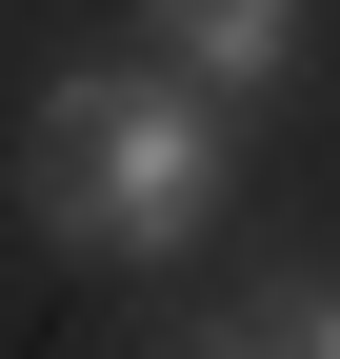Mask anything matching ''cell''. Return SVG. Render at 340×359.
I'll list each match as a JSON object with an SVG mask.
<instances>
[{"instance_id":"cell-1","label":"cell","mask_w":340,"mask_h":359,"mask_svg":"<svg viewBox=\"0 0 340 359\" xmlns=\"http://www.w3.org/2000/svg\"><path fill=\"white\" fill-rule=\"evenodd\" d=\"M40 200V240H100V259H160V240H200V200H221V100L200 80H120V120L80 140L60 180H20Z\"/></svg>"},{"instance_id":"cell-2","label":"cell","mask_w":340,"mask_h":359,"mask_svg":"<svg viewBox=\"0 0 340 359\" xmlns=\"http://www.w3.org/2000/svg\"><path fill=\"white\" fill-rule=\"evenodd\" d=\"M301 20H320V0H160V40H140V60H160V80H200V100H240V80H280V60H301Z\"/></svg>"},{"instance_id":"cell-3","label":"cell","mask_w":340,"mask_h":359,"mask_svg":"<svg viewBox=\"0 0 340 359\" xmlns=\"http://www.w3.org/2000/svg\"><path fill=\"white\" fill-rule=\"evenodd\" d=\"M261 359H340V280H320V299H280V320H261Z\"/></svg>"},{"instance_id":"cell-4","label":"cell","mask_w":340,"mask_h":359,"mask_svg":"<svg viewBox=\"0 0 340 359\" xmlns=\"http://www.w3.org/2000/svg\"><path fill=\"white\" fill-rule=\"evenodd\" d=\"M200 359H261V320H240V339H200Z\"/></svg>"}]
</instances>
